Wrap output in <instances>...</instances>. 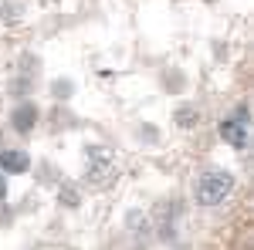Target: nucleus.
I'll return each instance as SVG.
<instances>
[{
    "label": "nucleus",
    "mask_w": 254,
    "mask_h": 250,
    "mask_svg": "<svg viewBox=\"0 0 254 250\" xmlns=\"http://www.w3.org/2000/svg\"><path fill=\"white\" fill-rule=\"evenodd\" d=\"M0 20L3 24H17V20H24V10H20L17 3H3L0 7Z\"/></svg>",
    "instance_id": "9"
},
{
    "label": "nucleus",
    "mask_w": 254,
    "mask_h": 250,
    "mask_svg": "<svg viewBox=\"0 0 254 250\" xmlns=\"http://www.w3.org/2000/svg\"><path fill=\"white\" fill-rule=\"evenodd\" d=\"M119 176V166H116V155L112 149H105V146H88L85 149V183L88 186H95V190H105V186H112Z\"/></svg>",
    "instance_id": "1"
},
{
    "label": "nucleus",
    "mask_w": 254,
    "mask_h": 250,
    "mask_svg": "<svg viewBox=\"0 0 254 250\" xmlns=\"http://www.w3.org/2000/svg\"><path fill=\"white\" fill-rule=\"evenodd\" d=\"M173 122L180 129H196V125H200V108L190 105V101H183V105L173 108Z\"/></svg>",
    "instance_id": "7"
},
{
    "label": "nucleus",
    "mask_w": 254,
    "mask_h": 250,
    "mask_svg": "<svg viewBox=\"0 0 254 250\" xmlns=\"http://www.w3.org/2000/svg\"><path fill=\"white\" fill-rule=\"evenodd\" d=\"M51 88H55V92H51V95H55V98H68V95H71V88H75V85H71V81L64 78V81H55Z\"/></svg>",
    "instance_id": "10"
},
{
    "label": "nucleus",
    "mask_w": 254,
    "mask_h": 250,
    "mask_svg": "<svg viewBox=\"0 0 254 250\" xmlns=\"http://www.w3.org/2000/svg\"><path fill=\"white\" fill-rule=\"evenodd\" d=\"M0 173H10V176L31 173V155L24 149H0Z\"/></svg>",
    "instance_id": "5"
},
{
    "label": "nucleus",
    "mask_w": 254,
    "mask_h": 250,
    "mask_svg": "<svg viewBox=\"0 0 254 250\" xmlns=\"http://www.w3.org/2000/svg\"><path fill=\"white\" fill-rule=\"evenodd\" d=\"M220 139H224L227 146H234V149H244V146H248L251 132H248V108H244V105L237 108V115L220 122Z\"/></svg>",
    "instance_id": "3"
},
{
    "label": "nucleus",
    "mask_w": 254,
    "mask_h": 250,
    "mask_svg": "<svg viewBox=\"0 0 254 250\" xmlns=\"http://www.w3.org/2000/svg\"><path fill=\"white\" fill-rule=\"evenodd\" d=\"M58 203H64L68 210H78L81 206V186L78 183H61L58 186Z\"/></svg>",
    "instance_id": "8"
},
{
    "label": "nucleus",
    "mask_w": 254,
    "mask_h": 250,
    "mask_svg": "<svg viewBox=\"0 0 254 250\" xmlns=\"http://www.w3.org/2000/svg\"><path fill=\"white\" fill-rule=\"evenodd\" d=\"M7 196V179H3V173H0V200Z\"/></svg>",
    "instance_id": "11"
},
{
    "label": "nucleus",
    "mask_w": 254,
    "mask_h": 250,
    "mask_svg": "<svg viewBox=\"0 0 254 250\" xmlns=\"http://www.w3.org/2000/svg\"><path fill=\"white\" fill-rule=\"evenodd\" d=\"M176 216H180V206H176L173 200H170V203H166V200H163V203H156L153 220H156V227H159V233H163V237H170V233H173Z\"/></svg>",
    "instance_id": "6"
},
{
    "label": "nucleus",
    "mask_w": 254,
    "mask_h": 250,
    "mask_svg": "<svg viewBox=\"0 0 254 250\" xmlns=\"http://www.w3.org/2000/svg\"><path fill=\"white\" fill-rule=\"evenodd\" d=\"M234 193V176L227 169H210L193 183V200L200 206H220Z\"/></svg>",
    "instance_id": "2"
},
{
    "label": "nucleus",
    "mask_w": 254,
    "mask_h": 250,
    "mask_svg": "<svg viewBox=\"0 0 254 250\" xmlns=\"http://www.w3.org/2000/svg\"><path fill=\"white\" fill-rule=\"evenodd\" d=\"M38 118H41V108L34 105V101H17L14 108H10V129L20 135H27V132H34V125H38Z\"/></svg>",
    "instance_id": "4"
}]
</instances>
